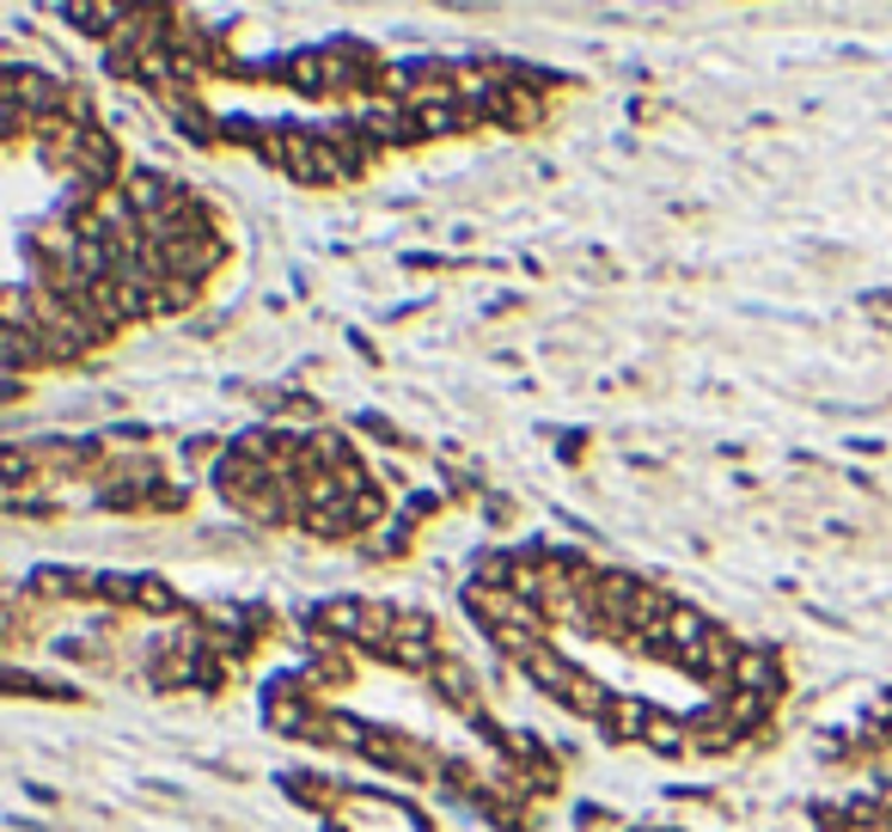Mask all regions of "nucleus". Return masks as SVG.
Instances as JSON below:
<instances>
[{
  "instance_id": "2",
  "label": "nucleus",
  "mask_w": 892,
  "mask_h": 832,
  "mask_svg": "<svg viewBox=\"0 0 892 832\" xmlns=\"http://www.w3.org/2000/svg\"><path fill=\"white\" fill-rule=\"evenodd\" d=\"M642 741L660 746V753H685V746H697V729L685 717H673V710H654L648 704V729H642Z\"/></svg>"
},
{
  "instance_id": "3",
  "label": "nucleus",
  "mask_w": 892,
  "mask_h": 832,
  "mask_svg": "<svg viewBox=\"0 0 892 832\" xmlns=\"http://www.w3.org/2000/svg\"><path fill=\"white\" fill-rule=\"evenodd\" d=\"M434 686H440V698H453L459 710H471V704H477V679H471V667H459V661H440V667H434Z\"/></svg>"
},
{
  "instance_id": "1",
  "label": "nucleus",
  "mask_w": 892,
  "mask_h": 832,
  "mask_svg": "<svg viewBox=\"0 0 892 832\" xmlns=\"http://www.w3.org/2000/svg\"><path fill=\"white\" fill-rule=\"evenodd\" d=\"M727 692H746V698H765L770 710L782 704V692H789V674H782V661L770 655V649H746L734 667V686Z\"/></svg>"
}]
</instances>
